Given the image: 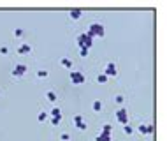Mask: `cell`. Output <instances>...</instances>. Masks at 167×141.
I'll use <instances>...</instances> for the list:
<instances>
[{"mask_svg": "<svg viewBox=\"0 0 167 141\" xmlns=\"http://www.w3.org/2000/svg\"><path fill=\"white\" fill-rule=\"evenodd\" d=\"M48 115H49V116H62V109L55 106V108H53V109H51V111L48 113Z\"/></svg>", "mask_w": 167, "mask_h": 141, "instance_id": "16", "label": "cell"}, {"mask_svg": "<svg viewBox=\"0 0 167 141\" xmlns=\"http://www.w3.org/2000/svg\"><path fill=\"white\" fill-rule=\"evenodd\" d=\"M137 131H139L141 134H143V136H146V134H153V125H151V124H148V125H144V124H141L139 127H137Z\"/></svg>", "mask_w": 167, "mask_h": 141, "instance_id": "9", "label": "cell"}, {"mask_svg": "<svg viewBox=\"0 0 167 141\" xmlns=\"http://www.w3.org/2000/svg\"><path fill=\"white\" fill-rule=\"evenodd\" d=\"M23 34H25V32H23L21 28H16V30H14V35H16V37H23Z\"/></svg>", "mask_w": 167, "mask_h": 141, "instance_id": "23", "label": "cell"}, {"mask_svg": "<svg viewBox=\"0 0 167 141\" xmlns=\"http://www.w3.org/2000/svg\"><path fill=\"white\" fill-rule=\"evenodd\" d=\"M91 109L95 113H100L102 111V101H100V99H95V101L91 102Z\"/></svg>", "mask_w": 167, "mask_h": 141, "instance_id": "11", "label": "cell"}, {"mask_svg": "<svg viewBox=\"0 0 167 141\" xmlns=\"http://www.w3.org/2000/svg\"><path fill=\"white\" fill-rule=\"evenodd\" d=\"M70 81L74 85H83L86 81V76H84L81 70H70Z\"/></svg>", "mask_w": 167, "mask_h": 141, "instance_id": "3", "label": "cell"}, {"mask_svg": "<svg viewBox=\"0 0 167 141\" xmlns=\"http://www.w3.org/2000/svg\"><path fill=\"white\" fill-rule=\"evenodd\" d=\"M77 46H79V49L84 48V49H90L91 46H93V39H91L90 35L86 34V32H83V34H79L77 35Z\"/></svg>", "mask_w": 167, "mask_h": 141, "instance_id": "2", "label": "cell"}, {"mask_svg": "<svg viewBox=\"0 0 167 141\" xmlns=\"http://www.w3.org/2000/svg\"><path fill=\"white\" fill-rule=\"evenodd\" d=\"M48 70L46 69H41V70H37V78H48Z\"/></svg>", "mask_w": 167, "mask_h": 141, "instance_id": "19", "label": "cell"}, {"mask_svg": "<svg viewBox=\"0 0 167 141\" xmlns=\"http://www.w3.org/2000/svg\"><path fill=\"white\" fill-rule=\"evenodd\" d=\"M86 34L90 35L91 39H95V37H104V35H106L104 25H102V23H98V21H93V23H90V25H88Z\"/></svg>", "mask_w": 167, "mask_h": 141, "instance_id": "1", "label": "cell"}, {"mask_svg": "<svg viewBox=\"0 0 167 141\" xmlns=\"http://www.w3.org/2000/svg\"><path fill=\"white\" fill-rule=\"evenodd\" d=\"M97 81H98V83H106V81H107V76L100 72V74H98V76H97Z\"/></svg>", "mask_w": 167, "mask_h": 141, "instance_id": "20", "label": "cell"}, {"mask_svg": "<svg viewBox=\"0 0 167 141\" xmlns=\"http://www.w3.org/2000/svg\"><path fill=\"white\" fill-rule=\"evenodd\" d=\"M116 120H118L121 125H127V124H128V111H127L125 108L116 109Z\"/></svg>", "mask_w": 167, "mask_h": 141, "instance_id": "4", "label": "cell"}, {"mask_svg": "<svg viewBox=\"0 0 167 141\" xmlns=\"http://www.w3.org/2000/svg\"><path fill=\"white\" fill-rule=\"evenodd\" d=\"M88 51H90V49L81 48V49H79V55H81V56H88Z\"/></svg>", "mask_w": 167, "mask_h": 141, "instance_id": "25", "label": "cell"}, {"mask_svg": "<svg viewBox=\"0 0 167 141\" xmlns=\"http://www.w3.org/2000/svg\"><path fill=\"white\" fill-rule=\"evenodd\" d=\"M48 118H49V115L46 111H39V115H37V120H39V122H46Z\"/></svg>", "mask_w": 167, "mask_h": 141, "instance_id": "17", "label": "cell"}, {"mask_svg": "<svg viewBox=\"0 0 167 141\" xmlns=\"http://www.w3.org/2000/svg\"><path fill=\"white\" fill-rule=\"evenodd\" d=\"M114 101H116L118 104H121V102L125 101V97H123V95H116V97H114Z\"/></svg>", "mask_w": 167, "mask_h": 141, "instance_id": "26", "label": "cell"}, {"mask_svg": "<svg viewBox=\"0 0 167 141\" xmlns=\"http://www.w3.org/2000/svg\"><path fill=\"white\" fill-rule=\"evenodd\" d=\"M81 14H83L81 9H70V11H69L70 20H79V18H81Z\"/></svg>", "mask_w": 167, "mask_h": 141, "instance_id": "10", "label": "cell"}, {"mask_svg": "<svg viewBox=\"0 0 167 141\" xmlns=\"http://www.w3.org/2000/svg\"><path fill=\"white\" fill-rule=\"evenodd\" d=\"M60 65H63L65 69L72 70V62H70V58H67V56H62V58H60Z\"/></svg>", "mask_w": 167, "mask_h": 141, "instance_id": "12", "label": "cell"}, {"mask_svg": "<svg viewBox=\"0 0 167 141\" xmlns=\"http://www.w3.org/2000/svg\"><path fill=\"white\" fill-rule=\"evenodd\" d=\"M27 53H32V44L21 42L20 46H18V55H27Z\"/></svg>", "mask_w": 167, "mask_h": 141, "instance_id": "8", "label": "cell"}, {"mask_svg": "<svg viewBox=\"0 0 167 141\" xmlns=\"http://www.w3.org/2000/svg\"><path fill=\"white\" fill-rule=\"evenodd\" d=\"M102 74H106L107 78L116 76V74H118V67H116V63H114V62H107V65H106V69L102 70Z\"/></svg>", "mask_w": 167, "mask_h": 141, "instance_id": "5", "label": "cell"}, {"mask_svg": "<svg viewBox=\"0 0 167 141\" xmlns=\"http://www.w3.org/2000/svg\"><path fill=\"white\" fill-rule=\"evenodd\" d=\"M72 122H74V125L79 129V131H84L86 129V122H84V118H83V115H74V118H72Z\"/></svg>", "mask_w": 167, "mask_h": 141, "instance_id": "7", "label": "cell"}, {"mask_svg": "<svg viewBox=\"0 0 167 141\" xmlns=\"http://www.w3.org/2000/svg\"><path fill=\"white\" fill-rule=\"evenodd\" d=\"M46 99H48L49 102H56V99H58V95H56V92H53V90H48V92H46Z\"/></svg>", "mask_w": 167, "mask_h": 141, "instance_id": "13", "label": "cell"}, {"mask_svg": "<svg viewBox=\"0 0 167 141\" xmlns=\"http://www.w3.org/2000/svg\"><path fill=\"white\" fill-rule=\"evenodd\" d=\"M49 122H51V125L56 127V125H60V122H62V116H49Z\"/></svg>", "mask_w": 167, "mask_h": 141, "instance_id": "14", "label": "cell"}, {"mask_svg": "<svg viewBox=\"0 0 167 141\" xmlns=\"http://www.w3.org/2000/svg\"><path fill=\"white\" fill-rule=\"evenodd\" d=\"M0 53H2V55H7V53H9V48H7V46H0Z\"/></svg>", "mask_w": 167, "mask_h": 141, "instance_id": "24", "label": "cell"}, {"mask_svg": "<svg viewBox=\"0 0 167 141\" xmlns=\"http://www.w3.org/2000/svg\"><path fill=\"white\" fill-rule=\"evenodd\" d=\"M95 141H111V134H98L97 138H95Z\"/></svg>", "mask_w": 167, "mask_h": 141, "instance_id": "15", "label": "cell"}, {"mask_svg": "<svg viewBox=\"0 0 167 141\" xmlns=\"http://www.w3.org/2000/svg\"><path fill=\"white\" fill-rule=\"evenodd\" d=\"M123 131H125V134H132L134 132V127H130L128 124H127V125H123Z\"/></svg>", "mask_w": 167, "mask_h": 141, "instance_id": "21", "label": "cell"}, {"mask_svg": "<svg viewBox=\"0 0 167 141\" xmlns=\"http://www.w3.org/2000/svg\"><path fill=\"white\" fill-rule=\"evenodd\" d=\"M111 131H113V125H111V124H104L100 132H102V134H111Z\"/></svg>", "mask_w": 167, "mask_h": 141, "instance_id": "18", "label": "cell"}, {"mask_svg": "<svg viewBox=\"0 0 167 141\" xmlns=\"http://www.w3.org/2000/svg\"><path fill=\"white\" fill-rule=\"evenodd\" d=\"M60 139H62V141H69L70 139V134L69 132H62V134H60Z\"/></svg>", "mask_w": 167, "mask_h": 141, "instance_id": "22", "label": "cell"}, {"mask_svg": "<svg viewBox=\"0 0 167 141\" xmlns=\"http://www.w3.org/2000/svg\"><path fill=\"white\" fill-rule=\"evenodd\" d=\"M27 70H28V67L25 65V63H16L14 69H13V76L14 78H21V76L27 74Z\"/></svg>", "mask_w": 167, "mask_h": 141, "instance_id": "6", "label": "cell"}]
</instances>
